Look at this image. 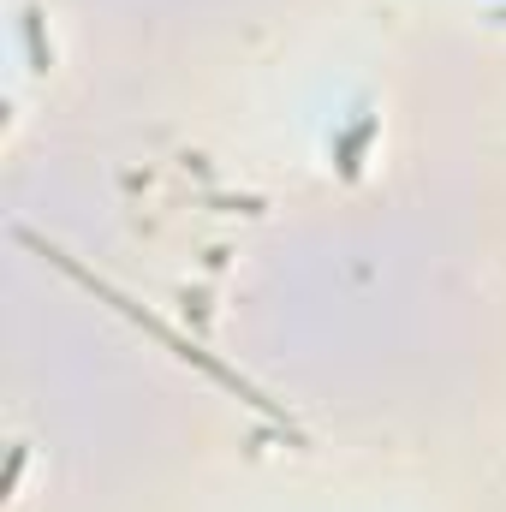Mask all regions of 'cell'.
<instances>
[{"label":"cell","instance_id":"obj_1","mask_svg":"<svg viewBox=\"0 0 506 512\" xmlns=\"http://www.w3.org/2000/svg\"><path fill=\"white\" fill-rule=\"evenodd\" d=\"M18 239H24V245H30V251H42V256H48V262H54V268H66V274H72V280H78V286H90V292H96V298H102V304H114V310H120V316H131V322H137V328H143V334H155V340H161V346H167V352H173V358H185V364H197V370H203V376H209V382H221V387H227V393H239V399H245V405H256V411H268V417H280V423H286V411H280V405H274V399H262V393H256L251 382H245V376H233V370H227V364H221V358H209V352H203V346H191V340H185V334H173V328H167V322H155V316H149V310H137V304H131L126 292H114V286H108V280H96V274H90V268H78V262H72V256H66V251H54V245H42V239H36V233H18Z\"/></svg>","mask_w":506,"mask_h":512},{"label":"cell","instance_id":"obj_2","mask_svg":"<svg viewBox=\"0 0 506 512\" xmlns=\"http://www.w3.org/2000/svg\"><path fill=\"white\" fill-rule=\"evenodd\" d=\"M370 137H376V114H364L358 126L346 131L340 143H334V161H340V179H358L364 173V149H370Z\"/></svg>","mask_w":506,"mask_h":512},{"label":"cell","instance_id":"obj_3","mask_svg":"<svg viewBox=\"0 0 506 512\" xmlns=\"http://www.w3.org/2000/svg\"><path fill=\"white\" fill-rule=\"evenodd\" d=\"M24 42H30V66H36V72H48V60H54V48L42 42V12H36V6L24 12Z\"/></svg>","mask_w":506,"mask_h":512},{"label":"cell","instance_id":"obj_4","mask_svg":"<svg viewBox=\"0 0 506 512\" xmlns=\"http://www.w3.org/2000/svg\"><path fill=\"white\" fill-rule=\"evenodd\" d=\"M489 18H495V24H506V6H495V12H489Z\"/></svg>","mask_w":506,"mask_h":512}]
</instances>
